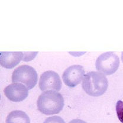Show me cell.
<instances>
[{"instance_id": "obj_1", "label": "cell", "mask_w": 123, "mask_h": 123, "mask_svg": "<svg viewBox=\"0 0 123 123\" xmlns=\"http://www.w3.org/2000/svg\"><path fill=\"white\" fill-rule=\"evenodd\" d=\"M64 98L59 92L48 91L41 93L37 101L38 111L44 115L59 114L64 107Z\"/></svg>"}, {"instance_id": "obj_2", "label": "cell", "mask_w": 123, "mask_h": 123, "mask_svg": "<svg viewBox=\"0 0 123 123\" xmlns=\"http://www.w3.org/2000/svg\"><path fill=\"white\" fill-rule=\"evenodd\" d=\"M82 86L88 95L92 97H99L107 91L108 80L102 73L92 71L85 75Z\"/></svg>"}, {"instance_id": "obj_3", "label": "cell", "mask_w": 123, "mask_h": 123, "mask_svg": "<svg viewBox=\"0 0 123 123\" xmlns=\"http://www.w3.org/2000/svg\"><path fill=\"white\" fill-rule=\"evenodd\" d=\"M38 75L35 69L29 65H21L14 69L12 74V83H22L29 90L36 85Z\"/></svg>"}, {"instance_id": "obj_4", "label": "cell", "mask_w": 123, "mask_h": 123, "mask_svg": "<svg viewBox=\"0 0 123 123\" xmlns=\"http://www.w3.org/2000/svg\"><path fill=\"white\" fill-rule=\"evenodd\" d=\"M120 59L116 54L112 52L101 54L95 62L96 69L106 75L114 74L120 66Z\"/></svg>"}, {"instance_id": "obj_5", "label": "cell", "mask_w": 123, "mask_h": 123, "mask_svg": "<svg viewBox=\"0 0 123 123\" xmlns=\"http://www.w3.org/2000/svg\"><path fill=\"white\" fill-rule=\"evenodd\" d=\"M39 88L42 91H59L62 88V80L57 73L53 70H47L41 75Z\"/></svg>"}, {"instance_id": "obj_6", "label": "cell", "mask_w": 123, "mask_h": 123, "mask_svg": "<svg viewBox=\"0 0 123 123\" xmlns=\"http://www.w3.org/2000/svg\"><path fill=\"white\" fill-rule=\"evenodd\" d=\"M85 72L84 68L81 65H72L64 71L62 79L66 85L70 88H74L80 84L84 79Z\"/></svg>"}, {"instance_id": "obj_7", "label": "cell", "mask_w": 123, "mask_h": 123, "mask_svg": "<svg viewBox=\"0 0 123 123\" xmlns=\"http://www.w3.org/2000/svg\"><path fill=\"white\" fill-rule=\"evenodd\" d=\"M4 92L10 101L19 102L27 98L29 89L21 83H12L5 88Z\"/></svg>"}, {"instance_id": "obj_8", "label": "cell", "mask_w": 123, "mask_h": 123, "mask_svg": "<svg viewBox=\"0 0 123 123\" xmlns=\"http://www.w3.org/2000/svg\"><path fill=\"white\" fill-rule=\"evenodd\" d=\"M24 53L23 52H1L0 64L7 69H12L16 66L21 60H24Z\"/></svg>"}, {"instance_id": "obj_9", "label": "cell", "mask_w": 123, "mask_h": 123, "mask_svg": "<svg viewBox=\"0 0 123 123\" xmlns=\"http://www.w3.org/2000/svg\"><path fill=\"white\" fill-rule=\"evenodd\" d=\"M6 123H30V119L24 111L15 110L8 115Z\"/></svg>"}, {"instance_id": "obj_10", "label": "cell", "mask_w": 123, "mask_h": 123, "mask_svg": "<svg viewBox=\"0 0 123 123\" xmlns=\"http://www.w3.org/2000/svg\"><path fill=\"white\" fill-rule=\"evenodd\" d=\"M115 108L119 120L121 123H123V102L122 101L119 100L117 101Z\"/></svg>"}, {"instance_id": "obj_11", "label": "cell", "mask_w": 123, "mask_h": 123, "mask_svg": "<svg viewBox=\"0 0 123 123\" xmlns=\"http://www.w3.org/2000/svg\"><path fill=\"white\" fill-rule=\"evenodd\" d=\"M43 123H65V122L61 117L56 115L46 118Z\"/></svg>"}, {"instance_id": "obj_12", "label": "cell", "mask_w": 123, "mask_h": 123, "mask_svg": "<svg viewBox=\"0 0 123 123\" xmlns=\"http://www.w3.org/2000/svg\"><path fill=\"white\" fill-rule=\"evenodd\" d=\"M69 123H87L86 122L80 119H74L71 120Z\"/></svg>"}, {"instance_id": "obj_13", "label": "cell", "mask_w": 123, "mask_h": 123, "mask_svg": "<svg viewBox=\"0 0 123 123\" xmlns=\"http://www.w3.org/2000/svg\"><path fill=\"white\" fill-rule=\"evenodd\" d=\"M121 60H122L123 62V52H122V53H121Z\"/></svg>"}]
</instances>
